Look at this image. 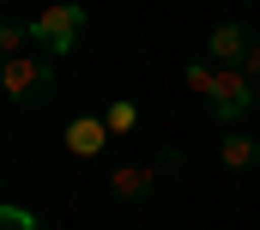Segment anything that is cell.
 <instances>
[{
    "instance_id": "6da1fadb",
    "label": "cell",
    "mask_w": 260,
    "mask_h": 230,
    "mask_svg": "<svg viewBox=\"0 0 260 230\" xmlns=\"http://www.w3.org/2000/svg\"><path fill=\"white\" fill-rule=\"evenodd\" d=\"M30 37H37L49 55H67V49L85 37V6H79V0H61V6H49V12L37 18V31H30Z\"/></svg>"
},
{
    "instance_id": "7a4b0ae2",
    "label": "cell",
    "mask_w": 260,
    "mask_h": 230,
    "mask_svg": "<svg viewBox=\"0 0 260 230\" xmlns=\"http://www.w3.org/2000/svg\"><path fill=\"white\" fill-rule=\"evenodd\" d=\"M248 103H254V79H248V67H218V85H212V109H218V121H236Z\"/></svg>"
},
{
    "instance_id": "3957f363",
    "label": "cell",
    "mask_w": 260,
    "mask_h": 230,
    "mask_svg": "<svg viewBox=\"0 0 260 230\" xmlns=\"http://www.w3.org/2000/svg\"><path fill=\"white\" fill-rule=\"evenodd\" d=\"M0 85H6V97H30V91H49V67L30 55H12L0 67Z\"/></svg>"
},
{
    "instance_id": "277c9868",
    "label": "cell",
    "mask_w": 260,
    "mask_h": 230,
    "mask_svg": "<svg viewBox=\"0 0 260 230\" xmlns=\"http://www.w3.org/2000/svg\"><path fill=\"white\" fill-rule=\"evenodd\" d=\"M206 43H212V61H218V67H242V61H248V49H254V37H248L242 24H218Z\"/></svg>"
},
{
    "instance_id": "5b68a950",
    "label": "cell",
    "mask_w": 260,
    "mask_h": 230,
    "mask_svg": "<svg viewBox=\"0 0 260 230\" xmlns=\"http://www.w3.org/2000/svg\"><path fill=\"white\" fill-rule=\"evenodd\" d=\"M109 139H115V133H109V121H91V115H79V121L67 127V152H73V158H97Z\"/></svg>"
},
{
    "instance_id": "8992f818",
    "label": "cell",
    "mask_w": 260,
    "mask_h": 230,
    "mask_svg": "<svg viewBox=\"0 0 260 230\" xmlns=\"http://www.w3.org/2000/svg\"><path fill=\"white\" fill-rule=\"evenodd\" d=\"M151 164H121V170L109 176V194H115V200H139V194H151Z\"/></svg>"
},
{
    "instance_id": "52a82bcc",
    "label": "cell",
    "mask_w": 260,
    "mask_h": 230,
    "mask_svg": "<svg viewBox=\"0 0 260 230\" xmlns=\"http://www.w3.org/2000/svg\"><path fill=\"white\" fill-rule=\"evenodd\" d=\"M254 164H260L254 139H248V133H230V139H224V170H254Z\"/></svg>"
},
{
    "instance_id": "ba28073f",
    "label": "cell",
    "mask_w": 260,
    "mask_h": 230,
    "mask_svg": "<svg viewBox=\"0 0 260 230\" xmlns=\"http://www.w3.org/2000/svg\"><path fill=\"white\" fill-rule=\"evenodd\" d=\"M103 121H109V133H133V127H139V109H133V97H115V103L103 109Z\"/></svg>"
},
{
    "instance_id": "9c48e42d",
    "label": "cell",
    "mask_w": 260,
    "mask_h": 230,
    "mask_svg": "<svg viewBox=\"0 0 260 230\" xmlns=\"http://www.w3.org/2000/svg\"><path fill=\"white\" fill-rule=\"evenodd\" d=\"M182 85H188V91H200V97H212V85H218V67H206V61L182 67Z\"/></svg>"
},
{
    "instance_id": "30bf717a",
    "label": "cell",
    "mask_w": 260,
    "mask_h": 230,
    "mask_svg": "<svg viewBox=\"0 0 260 230\" xmlns=\"http://www.w3.org/2000/svg\"><path fill=\"white\" fill-rule=\"evenodd\" d=\"M0 230H37V218L24 206H0Z\"/></svg>"
},
{
    "instance_id": "8fae6325",
    "label": "cell",
    "mask_w": 260,
    "mask_h": 230,
    "mask_svg": "<svg viewBox=\"0 0 260 230\" xmlns=\"http://www.w3.org/2000/svg\"><path fill=\"white\" fill-rule=\"evenodd\" d=\"M24 37H30L24 24H6V31H0V49H6V61H12L18 49H24Z\"/></svg>"
},
{
    "instance_id": "7c38bea8",
    "label": "cell",
    "mask_w": 260,
    "mask_h": 230,
    "mask_svg": "<svg viewBox=\"0 0 260 230\" xmlns=\"http://www.w3.org/2000/svg\"><path fill=\"white\" fill-rule=\"evenodd\" d=\"M242 67H248V79L260 85V37H254V49H248V61H242Z\"/></svg>"
}]
</instances>
